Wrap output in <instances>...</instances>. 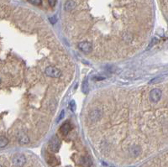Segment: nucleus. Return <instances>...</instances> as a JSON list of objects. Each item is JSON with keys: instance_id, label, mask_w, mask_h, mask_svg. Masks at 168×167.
<instances>
[{"instance_id": "nucleus-1", "label": "nucleus", "mask_w": 168, "mask_h": 167, "mask_svg": "<svg viewBox=\"0 0 168 167\" xmlns=\"http://www.w3.org/2000/svg\"><path fill=\"white\" fill-rule=\"evenodd\" d=\"M27 163V159L23 154L17 153L12 158V164L16 167H22Z\"/></svg>"}, {"instance_id": "nucleus-2", "label": "nucleus", "mask_w": 168, "mask_h": 167, "mask_svg": "<svg viewBox=\"0 0 168 167\" xmlns=\"http://www.w3.org/2000/svg\"><path fill=\"white\" fill-rule=\"evenodd\" d=\"M61 140L56 135H54L49 141V148L51 152L56 153L59 151L61 149Z\"/></svg>"}, {"instance_id": "nucleus-3", "label": "nucleus", "mask_w": 168, "mask_h": 167, "mask_svg": "<svg viewBox=\"0 0 168 167\" xmlns=\"http://www.w3.org/2000/svg\"><path fill=\"white\" fill-rule=\"evenodd\" d=\"M46 74L48 76H50V77H55V78H59L60 76H61V72L57 69L56 67L55 66H50L48 67H46Z\"/></svg>"}, {"instance_id": "nucleus-4", "label": "nucleus", "mask_w": 168, "mask_h": 167, "mask_svg": "<svg viewBox=\"0 0 168 167\" xmlns=\"http://www.w3.org/2000/svg\"><path fill=\"white\" fill-rule=\"evenodd\" d=\"M162 96L161 91L158 88H155L152 89L150 92V99L152 101L153 103H157L161 100Z\"/></svg>"}, {"instance_id": "nucleus-5", "label": "nucleus", "mask_w": 168, "mask_h": 167, "mask_svg": "<svg viewBox=\"0 0 168 167\" xmlns=\"http://www.w3.org/2000/svg\"><path fill=\"white\" fill-rule=\"evenodd\" d=\"M78 48L84 53H89L92 50V46L88 41H82L78 44Z\"/></svg>"}, {"instance_id": "nucleus-6", "label": "nucleus", "mask_w": 168, "mask_h": 167, "mask_svg": "<svg viewBox=\"0 0 168 167\" xmlns=\"http://www.w3.org/2000/svg\"><path fill=\"white\" fill-rule=\"evenodd\" d=\"M72 124H71L70 123L66 122V123H63V124L61 125L60 130H61V134H62L63 135H68V133L72 130Z\"/></svg>"}, {"instance_id": "nucleus-7", "label": "nucleus", "mask_w": 168, "mask_h": 167, "mask_svg": "<svg viewBox=\"0 0 168 167\" xmlns=\"http://www.w3.org/2000/svg\"><path fill=\"white\" fill-rule=\"evenodd\" d=\"M102 117V112L98 109H95L90 113V119L92 121H97L98 119H100V118Z\"/></svg>"}, {"instance_id": "nucleus-8", "label": "nucleus", "mask_w": 168, "mask_h": 167, "mask_svg": "<svg viewBox=\"0 0 168 167\" xmlns=\"http://www.w3.org/2000/svg\"><path fill=\"white\" fill-rule=\"evenodd\" d=\"M75 7H76V3H75V2H73L72 0L67 1V2L66 3V4H65V9H66V11H71V10H72Z\"/></svg>"}, {"instance_id": "nucleus-9", "label": "nucleus", "mask_w": 168, "mask_h": 167, "mask_svg": "<svg viewBox=\"0 0 168 167\" xmlns=\"http://www.w3.org/2000/svg\"><path fill=\"white\" fill-rule=\"evenodd\" d=\"M19 142L21 144H28L30 142V139H29V137L27 136L26 135L23 134V135H21V136L19 137Z\"/></svg>"}, {"instance_id": "nucleus-10", "label": "nucleus", "mask_w": 168, "mask_h": 167, "mask_svg": "<svg viewBox=\"0 0 168 167\" xmlns=\"http://www.w3.org/2000/svg\"><path fill=\"white\" fill-rule=\"evenodd\" d=\"M9 139L5 136H0V148H4L8 145Z\"/></svg>"}, {"instance_id": "nucleus-11", "label": "nucleus", "mask_w": 168, "mask_h": 167, "mask_svg": "<svg viewBox=\"0 0 168 167\" xmlns=\"http://www.w3.org/2000/svg\"><path fill=\"white\" fill-rule=\"evenodd\" d=\"M82 90L85 94H87L88 92V79H85L83 81L82 85Z\"/></svg>"}, {"instance_id": "nucleus-12", "label": "nucleus", "mask_w": 168, "mask_h": 167, "mask_svg": "<svg viewBox=\"0 0 168 167\" xmlns=\"http://www.w3.org/2000/svg\"><path fill=\"white\" fill-rule=\"evenodd\" d=\"M70 109L72 110V112H75V110H76V103H75V101H72L71 103H70Z\"/></svg>"}, {"instance_id": "nucleus-13", "label": "nucleus", "mask_w": 168, "mask_h": 167, "mask_svg": "<svg viewBox=\"0 0 168 167\" xmlns=\"http://www.w3.org/2000/svg\"><path fill=\"white\" fill-rule=\"evenodd\" d=\"M29 2L31 3L32 4H35V5H40V4H41V0H29Z\"/></svg>"}, {"instance_id": "nucleus-14", "label": "nucleus", "mask_w": 168, "mask_h": 167, "mask_svg": "<svg viewBox=\"0 0 168 167\" xmlns=\"http://www.w3.org/2000/svg\"><path fill=\"white\" fill-rule=\"evenodd\" d=\"M48 3L50 5V7H54L56 5V0H48Z\"/></svg>"}, {"instance_id": "nucleus-15", "label": "nucleus", "mask_w": 168, "mask_h": 167, "mask_svg": "<svg viewBox=\"0 0 168 167\" xmlns=\"http://www.w3.org/2000/svg\"><path fill=\"white\" fill-rule=\"evenodd\" d=\"M50 23L51 24H55L56 22V17H50Z\"/></svg>"}, {"instance_id": "nucleus-16", "label": "nucleus", "mask_w": 168, "mask_h": 167, "mask_svg": "<svg viewBox=\"0 0 168 167\" xmlns=\"http://www.w3.org/2000/svg\"><path fill=\"white\" fill-rule=\"evenodd\" d=\"M64 114H65V113H64V111H62V112H61V115H60V117H59V119H58V120H57V121H59L60 119H61L64 117Z\"/></svg>"}, {"instance_id": "nucleus-17", "label": "nucleus", "mask_w": 168, "mask_h": 167, "mask_svg": "<svg viewBox=\"0 0 168 167\" xmlns=\"http://www.w3.org/2000/svg\"><path fill=\"white\" fill-rule=\"evenodd\" d=\"M0 83H1V79H0Z\"/></svg>"}]
</instances>
